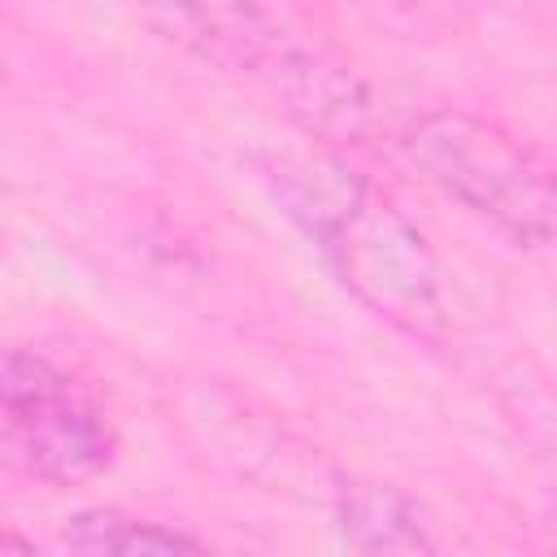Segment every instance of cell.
<instances>
[{"mask_svg":"<svg viewBox=\"0 0 557 557\" xmlns=\"http://www.w3.org/2000/svg\"><path fill=\"white\" fill-rule=\"evenodd\" d=\"M261 178L370 313L413 339L448 326L435 252L374 183L326 152H270Z\"/></svg>","mask_w":557,"mask_h":557,"instance_id":"obj_1","label":"cell"},{"mask_svg":"<svg viewBox=\"0 0 557 557\" xmlns=\"http://www.w3.org/2000/svg\"><path fill=\"white\" fill-rule=\"evenodd\" d=\"M135 13L170 44L200 61L265 87L292 122L313 135H357L366 117L361 83L270 0H131Z\"/></svg>","mask_w":557,"mask_h":557,"instance_id":"obj_2","label":"cell"},{"mask_svg":"<svg viewBox=\"0 0 557 557\" xmlns=\"http://www.w3.org/2000/svg\"><path fill=\"white\" fill-rule=\"evenodd\" d=\"M405 148L444 196L509 239L527 248L557 244V161H548L531 139L513 135L496 117L435 109L405 131Z\"/></svg>","mask_w":557,"mask_h":557,"instance_id":"obj_3","label":"cell"},{"mask_svg":"<svg viewBox=\"0 0 557 557\" xmlns=\"http://www.w3.org/2000/svg\"><path fill=\"white\" fill-rule=\"evenodd\" d=\"M0 440L22 474L52 487L87 483L113 461V431L96 400L30 348H9L0 361Z\"/></svg>","mask_w":557,"mask_h":557,"instance_id":"obj_4","label":"cell"},{"mask_svg":"<svg viewBox=\"0 0 557 557\" xmlns=\"http://www.w3.org/2000/svg\"><path fill=\"white\" fill-rule=\"evenodd\" d=\"M339 531L357 553H431L440 548L426 531L422 509L383 483H344L339 492Z\"/></svg>","mask_w":557,"mask_h":557,"instance_id":"obj_5","label":"cell"},{"mask_svg":"<svg viewBox=\"0 0 557 557\" xmlns=\"http://www.w3.org/2000/svg\"><path fill=\"white\" fill-rule=\"evenodd\" d=\"M61 544L74 553H117V557H165V553H200L205 544L178 527L148 522L135 513H122L113 505L78 509L61 527Z\"/></svg>","mask_w":557,"mask_h":557,"instance_id":"obj_6","label":"cell"}]
</instances>
